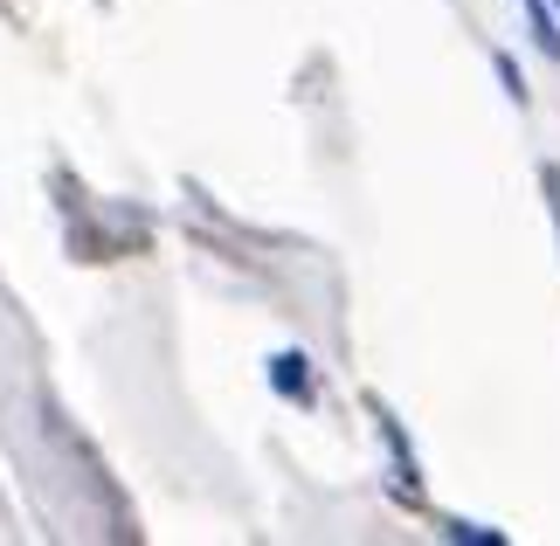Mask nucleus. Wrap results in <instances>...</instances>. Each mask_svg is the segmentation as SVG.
Masks as SVG:
<instances>
[{
	"label": "nucleus",
	"mask_w": 560,
	"mask_h": 546,
	"mask_svg": "<svg viewBox=\"0 0 560 546\" xmlns=\"http://www.w3.org/2000/svg\"><path fill=\"white\" fill-rule=\"evenodd\" d=\"M526 14H533V42H540L547 56H560V28H553V14H547V0H526Z\"/></svg>",
	"instance_id": "f257e3e1"
},
{
	"label": "nucleus",
	"mask_w": 560,
	"mask_h": 546,
	"mask_svg": "<svg viewBox=\"0 0 560 546\" xmlns=\"http://www.w3.org/2000/svg\"><path fill=\"white\" fill-rule=\"evenodd\" d=\"M540 187H547V208L560 214V166H547V173H540Z\"/></svg>",
	"instance_id": "20e7f679"
},
{
	"label": "nucleus",
	"mask_w": 560,
	"mask_h": 546,
	"mask_svg": "<svg viewBox=\"0 0 560 546\" xmlns=\"http://www.w3.org/2000/svg\"><path fill=\"white\" fill-rule=\"evenodd\" d=\"M499 77H505V91H512V104H526V83H520V62H512V56H499Z\"/></svg>",
	"instance_id": "7ed1b4c3"
},
{
	"label": "nucleus",
	"mask_w": 560,
	"mask_h": 546,
	"mask_svg": "<svg viewBox=\"0 0 560 546\" xmlns=\"http://www.w3.org/2000/svg\"><path fill=\"white\" fill-rule=\"evenodd\" d=\"M277 387H291V395H305V367H298V353L277 360Z\"/></svg>",
	"instance_id": "f03ea898"
}]
</instances>
